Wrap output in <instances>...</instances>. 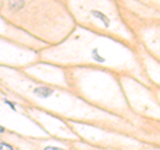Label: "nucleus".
<instances>
[{
  "label": "nucleus",
  "instance_id": "nucleus-5",
  "mask_svg": "<svg viewBox=\"0 0 160 150\" xmlns=\"http://www.w3.org/2000/svg\"><path fill=\"white\" fill-rule=\"evenodd\" d=\"M92 56H93V59H96L98 60V61H104V59L103 57H100V56H98V49H93V51H92Z\"/></svg>",
  "mask_w": 160,
  "mask_h": 150
},
{
  "label": "nucleus",
  "instance_id": "nucleus-1",
  "mask_svg": "<svg viewBox=\"0 0 160 150\" xmlns=\"http://www.w3.org/2000/svg\"><path fill=\"white\" fill-rule=\"evenodd\" d=\"M33 92L36 93L39 97H42V98H46V97L51 96V94L53 93L52 89H51V88H48V87H39V88L35 89Z\"/></svg>",
  "mask_w": 160,
  "mask_h": 150
},
{
  "label": "nucleus",
  "instance_id": "nucleus-6",
  "mask_svg": "<svg viewBox=\"0 0 160 150\" xmlns=\"http://www.w3.org/2000/svg\"><path fill=\"white\" fill-rule=\"evenodd\" d=\"M44 150H64V149H59V148H53V146H48V148H46Z\"/></svg>",
  "mask_w": 160,
  "mask_h": 150
},
{
  "label": "nucleus",
  "instance_id": "nucleus-4",
  "mask_svg": "<svg viewBox=\"0 0 160 150\" xmlns=\"http://www.w3.org/2000/svg\"><path fill=\"white\" fill-rule=\"evenodd\" d=\"M0 150H13V148L8 143H4V142H0Z\"/></svg>",
  "mask_w": 160,
  "mask_h": 150
},
{
  "label": "nucleus",
  "instance_id": "nucleus-3",
  "mask_svg": "<svg viewBox=\"0 0 160 150\" xmlns=\"http://www.w3.org/2000/svg\"><path fill=\"white\" fill-rule=\"evenodd\" d=\"M8 4L12 9L19 11V9L23 8V6H24V0H8Z\"/></svg>",
  "mask_w": 160,
  "mask_h": 150
},
{
  "label": "nucleus",
  "instance_id": "nucleus-7",
  "mask_svg": "<svg viewBox=\"0 0 160 150\" xmlns=\"http://www.w3.org/2000/svg\"><path fill=\"white\" fill-rule=\"evenodd\" d=\"M0 133H4V128L3 126H0Z\"/></svg>",
  "mask_w": 160,
  "mask_h": 150
},
{
  "label": "nucleus",
  "instance_id": "nucleus-2",
  "mask_svg": "<svg viewBox=\"0 0 160 150\" xmlns=\"http://www.w3.org/2000/svg\"><path fill=\"white\" fill-rule=\"evenodd\" d=\"M91 13L95 17H98V19L102 20V21L104 23V26H106V27H108V26H109V19H108V16H106V15H104L103 12L96 11V9H95V11H92Z\"/></svg>",
  "mask_w": 160,
  "mask_h": 150
}]
</instances>
